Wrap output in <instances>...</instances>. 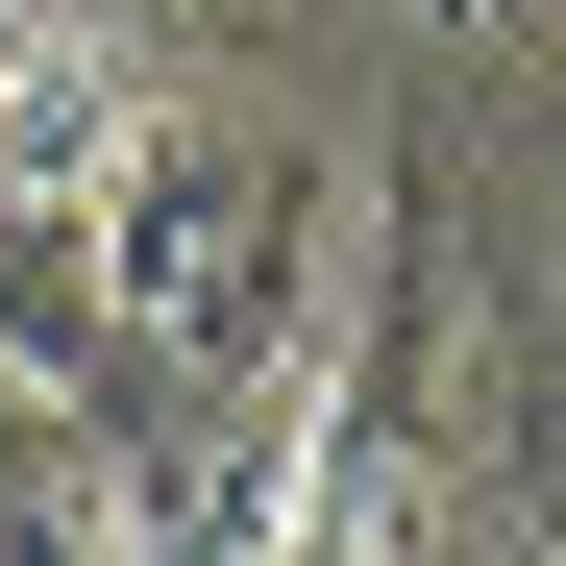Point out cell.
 I'll return each mask as SVG.
<instances>
[{
	"label": "cell",
	"instance_id": "6da1fadb",
	"mask_svg": "<svg viewBox=\"0 0 566 566\" xmlns=\"http://www.w3.org/2000/svg\"><path fill=\"white\" fill-rule=\"evenodd\" d=\"M321 222L345 172L247 99H148L124 172V296H99V419H247L321 369Z\"/></svg>",
	"mask_w": 566,
	"mask_h": 566
},
{
	"label": "cell",
	"instance_id": "7a4b0ae2",
	"mask_svg": "<svg viewBox=\"0 0 566 566\" xmlns=\"http://www.w3.org/2000/svg\"><path fill=\"white\" fill-rule=\"evenodd\" d=\"M124 172H148V74L99 25H0V395H74V419H99Z\"/></svg>",
	"mask_w": 566,
	"mask_h": 566
},
{
	"label": "cell",
	"instance_id": "3957f363",
	"mask_svg": "<svg viewBox=\"0 0 566 566\" xmlns=\"http://www.w3.org/2000/svg\"><path fill=\"white\" fill-rule=\"evenodd\" d=\"M271 566H468V542H443V443H419V395H345V419H321L296 542H271Z\"/></svg>",
	"mask_w": 566,
	"mask_h": 566
},
{
	"label": "cell",
	"instance_id": "277c9868",
	"mask_svg": "<svg viewBox=\"0 0 566 566\" xmlns=\"http://www.w3.org/2000/svg\"><path fill=\"white\" fill-rule=\"evenodd\" d=\"M0 566H124V443L74 395H0Z\"/></svg>",
	"mask_w": 566,
	"mask_h": 566
},
{
	"label": "cell",
	"instance_id": "5b68a950",
	"mask_svg": "<svg viewBox=\"0 0 566 566\" xmlns=\"http://www.w3.org/2000/svg\"><path fill=\"white\" fill-rule=\"evenodd\" d=\"M542 566H566V493H542Z\"/></svg>",
	"mask_w": 566,
	"mask_h": 566
}]
</instances>
